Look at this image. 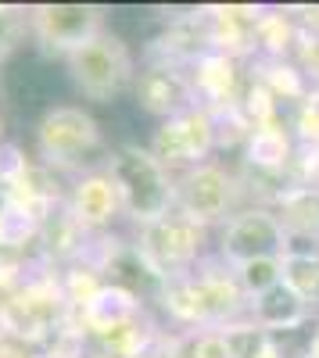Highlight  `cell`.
Listing matches in <instances>:
<instances>
[{"label": "cell", "mask_w": 319, "mask_h": 358, "mask_svg": "<svg viewBox=\"0 0 319 358\" xmlns=\"http://www.w3.org/2000/svg\"><path fill=\"white\" fill-rule=\"evenodd\" d=\"M162 308L187 334H201L251 319V297L244 294L234 265L212 255L194 273L162 283Z\"/></svg>", "instance_id": "obj_1"}, {"label": "cell", "mask_w": 319, "mask_h": 358, "mask_svg": "<svg viewBox=\"0 0 319 358\" xmlns=\"http://www.w3.org/2000/svg\"><path fill=\"white\" fill-rule=\"evenodd\" d=\"M104 169L111 172L115 183H119L122 208L140 229L165 219L172 208H176V176H172L148 147H140V143L115 147Z\"/></svg>", "instance_id": "obj_2"}, {"label": "cell", "mask_w": 319, "mask_h": 358, "mask_svg": "<svg viewBox=\"0 0 319 358\" xmlns=\"http://www.w3.org/2000/svg\"><path fill=\"white\" fill-rule=\"evenodd\" d=\"M241 208H244V183L234 158H212L176 176V212L201 222L205 229L215 233Z\"/></svg>", "instance_id": "obj_3"}, {"label": "cell", "mask_w": 319, "mask_h": 358, "mask_svg": "<svg viewBox=\"0 0 319 358\" xmlns=\"http://www.w3.org/2000/svg\"><path fill=\"white\" fill-rule=\"evenodd\" d=\"M65 62H69L76 94L90 104H115L126 90H133L136 79V62L129 54V43L119 33H108V29L97 40L79 47L76 54H69Z\"/></svg>", "instance_id": "obj_4"}, {"label": "cell", "mask_w": 319, "mask_h": 358, "mask_svg": "<svg viewBox=\"0 0 319 358\" xmlns=\"http://www.w3.org/2000/svg\"><path fill=\"white\" fill-rule=\"evenodd\" d=\"M140 251L158 280H176L215 255V233L172 208L165 219L140 229Z\"/></svg>", "instance_id": "obj_5"}, {"label": "cell", "mask_w": 319, "mask_h": 358, "mask_svg": "<svg viewBox=\"0 0 319 358\" xmlns=\"http://www.w3.org/2000/svg\"><path fill=\"white\" fill-rule=\"evenodd\" d=\"M148 151L172 172L183 176L197 165H205L212 158H219V118L212 108L194 104L190 111L169 118V122H158Z\"/></svg>", "instance_id": "obj_6"}, {"label": "cell", "mask_w": 319, "mask_h": 358, "mask_svg": "<svg viewBox=\"0 0 319 358\" xmlns=\"http://www.w3.org/2000/svg\"><path fill=\"white\" fill-rule=\"evenodd\" d=\"M287 255V233L266 204H244L215 229V258L226 265H244L255 258H283Z\"/></svg>", "instance_id": "obj_7"}, {"label": "cell", "mask_w": 319, "mask_h": 358, "mask_svg": "<svg viewBox=\"0 0 319 358\" xmlns=\"http://www.w3.org/2000/svg\"><path fill=\"white\" fill-rule=\"evenodd\" d=\"M36 140H40V155L57 169H79L94 155H101L104 147L97 118L83 104H54L40 118Z\"/></svg>", "instance_id": "obj_8"}, {"label": "cell", "mask_w": 319, "mask_h": 358, "mask_svg": "<svg viewBox=\"0 0 319 358\" xmlns=\"http://www.w3.org/2000/svg\"><path fill=\"white\" fill-rule=\"evenodd\" d=\"M133 104L148 118H155V126H158V122H169V118L190 111L197 97H194L187 69L169 65V62H148L143 69H136Z\"/></svg>", "instance_id": "obj_9"}, {"label": "cell", "mask_w": 319, "mask_h": 358, "mask_svg": "<svg viewBox=\"0 0 319 358\" xmlns=\"http://www.w3.org/2000/svg\"><path fill=\"white\" fill-rule=\"evenodd\" d=\"M36 36L65 57L104 33V11L94 4H43L33 11Z\"/></svg>", "instance_id": "obj_10"}, {"label": "cell", "mask_w": 319, "mask_h": 358, "mask_svg": "<svg viewBox=\"0 0 319 358\" xmlns=\"http://www.w3.org/2000/svg\"><path fill=\"white\" fill-rule=\"evenodd\" d=\"M248 65H251V62H241V57L222 54V50L201 54L197 62L187 69L197 104H205V108H212V111L237 108L244 86H248Z\"/></svg>", "instance_id": "obj_11"}, {"label": "cell", "mask_w": 319, "mask_h": 358, "mask_svg": "<svg viewBox=\"0 0 319 358\" xmlns=\"http://www.w3.org/2000/svg\"><path fill=\"white\" fill-rule=\"evenodd\" d=\"M295 151H298V140H295L291 129H287V122H273V126L248 129V136H244L234 162L244 172H255V176H287L291 179Z\"/></svg>", "instance_id": "obj_12"}, {"label": "cell", "mask_w": 319, "mask_h": 358, "mask_svg": "<svg viewBox=\"0 0 319 358\" xmlns=\"http://www.w3.org/2000/svg\"><path fill=\"white\" fill-rule=\"evenodd\" d=\"M273 212L287 233V255H316L319 251V187H287Z\"/></svg>", "instance_id": "obj_13"}, {"label": "cell", "mask_w": 319, "mask_h": 358, "mask_svg": "<svg viewBox=\"0 0 319 358\" xmlns=\"http://www.w3.org/2000/svg\"><path fill=\"white\" fill-rule=\"evenodd\" d=\"M208 29V47L234 54L241 62H255V25L262 15V4H219L201 8Z\"/></svg>", "instance_id": "obj_14"}, {"label": "cell", "mask_w": 319, "mask_h": 358, "mask_svg": "<svg viewBox=\"0 0 319 358\" xmlns=\"http://www.w3.org/2000/svg\"><path fill=\"white\" fill-rule=\"evenodd\" d=\"M72 215H76V222H83L86 229H104V226H111L119 215H126L119 183L111 179L108 169L86 172L79 183H76V190H72Z\"/></svg>", "instance_id": "obj_15"}, {"label": "cell", "mask_w": 319, "mask_h": 358, "mask_svg": "<svg viewBox=\"0 0 319 358\" xmlns=\"http://www.w3.org/2000/svg\"><path fill=\"white\" fill-rule=\"evenodd\" d=\"M298 40H302V25H298L295 11L262 4V15H258V25H255V57L287 62V57H295Z\"/></svg>", "instance_id": "obj_16"}, {"label": "cell", "mask_w": 319, "mask_h": 358, "mask_svg": "<svg viewBox=\"0 0 319 358\" xmlns=\"http://www.w3.org/2000/svg\"><path fill=\"white\" fill-rule=\"evenodd\" d=\"M136 312H140V301L126 287H101L90 301H86V322H90L97 334H111V330H119V326L133 322Z\"/></svg>", "instance_id": "obj_17"}, {"label": "cell", "mask_w": 319, "mask_h": 358, "mask_svg": "<svg viewBox=\"0 0 319 358\" xmlns=\"http://www.w3.org/2000/svg\"><path fill=\"white\" fill-rule=\"evenodd\" d=\"M309 305L302 297L287 287V283H276L273 290L258 294L251 301V319L262 326V330H280V326H295L302 319H309Z\"/></svg>", "instance_id": "obj_18"}, {"label": "cell", "mask_w": 319, "mask_h": 358, "mask_svg": "<svg viewBox=\"0 0 319 358\" xmlns=\"http://www.w3.org/2000/svg\"><path fill=\"white\" fill-rule=\"evenodd\" d=\"M251 69V76L255 79H262L273 94L287 104V108H295V104H302L309 94H312V83L305 79V72L291 62V57H287V62H266V57H255V62L248 65Z\"/></svg>", "instance_id": "obj_19"}, {"label": "cell", "mask_w": 319, "mask_h": 358, "mask_svg": "<svg viewBox=\"0 0 319 358\" xmlns=\"http://www.w3.org/2000/svg\"><path fill=\"white\" fill-rule=\"evenodd\" d=\"M283 283L309 305L312 315H319V251L316 255H283Z\"/></svg>", "instance_id": "obj_20"}, {"label": "cell", "mask_w": 319, "mask_h": 358, "mask_svg": "<svg viewBox=\"0 0 319 358\" xmlns=\"http://www.w3.org/2000/svg\"><path fill=\"white\" fill-rule=\"evenodd\" d=\"M266 337L280 358H309L319 337V315H309L295 326H280V330H266Z\"/></svg>", "instance_id": "obj_21"}, {"label": "cell", "mask_w": 319, "mask_h": 358, "mask_svg": "<svg viewBox=\"0 0 319 358\" xmlns=\"http://www.w3.org/2000/svg\"><path fill=\"white\" fill-rule=\"evenodd\" d=\"M234 273H237L244 294L255 301L258 294H266V290H273L276 283H283V258H255V262L237 265Z\"/></svg>", "instance_id": "obj_22"}, {"label": "cell", "mask_w": 319, "mask_h": 358, "mask_svg": "<svg viewBox=\"0 0 319 358\" xmlns=\"http://www.w3.org/2000/svg\"><path fill=\"white\" fill-rule=\"evenodd\" d=\"M180 358H234V348H229L222 330H201L183 337Z\"/></svg>", "instance_id": "obj_23"}, {"label": "cell", "mask_w": 319, "mask_h": 358, "mask_svg": "<svg viewBox=\"0 0 319 358\" xmlns=\"http://www.w3.org/2000/svg\"><path fill=\"white\" fill-rule=\"evenodd\" d=\"M291 62L305 72V79H309L312 86H319V36L302 33V40H298V47H295V57H291Z\"/></svg>", "instance_id": "obj_24"}, {"label": "cell", "mask_w": 319, "mask_h": 358, "mask_svg": "<svg viewBox=\"0 0 319 358\" xmlns=\"http://www.w3.org/2000/svg\"><path fill=\"white\" fill-rule=\"evenodd\" d=\"M18 25H22V18H18L11 8H0V57H4V54L15 47V40H18Z\"/></svg>", "instance_id": "obj_25"}, {"label": "cell", "mask_w": 319, "mask_h": 358, "mask_svg": "<svg viewBox=\"0 0 319 358\" xmlns=\"http://www.w3.org/2000/svg\"><path fill=\"white\" fill-rule=\"evenodd\" d=\"M309 358H319V337H316V344H312V355Z\"/></svg>", "instance_id": "obj_26"}]
</instances>
